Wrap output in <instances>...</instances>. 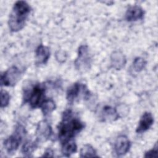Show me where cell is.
I'll list each match as a JSON object with an SVG mask.
<instances>
[{
    "label": "cell",
    "instance_id": "3957f363",
    "mask_svg": "<svg viewBox=\"0 0 158 158\" xmlns=\"http://www.w3.org/2000/svg\"><path fill=\"white\" fill-rule=\"evenodd\" d=\"M46 87L44 85L40 83L35 84L31 87L27 86L23 89L24 102H28L30 106L35 109L40 107L45 99Z\"/></svg>",
    "mask_w": 158,
    "mask_h": 158
},
{
    "label": "cell",
    "instance_id": "9c48e42d",
    "mask_svg": "<svg viewBox=\"0 0 158 158\" xmlns=\"http://www.w3.org/2000/svg\"><path fill=\"white\" fill-rule=\"evenodd\" d=\"M131 146V143L125 135L118 136L114 143V152L117 156H122L126 154Z\"/></svg>",
    "mask_w": 158,
    "mask_h": 158
},
{
    "label": "cell",
    "instance_id": "9a60e30c",
    "mask_svg": "<svg viewBox=\"0 0 158 158\" xmlns=\"http://www.w3.org/2000/svg\"><path fill=\"white\" fill-rule=\"evenodd\" d=\"M61 144V152L64 156L70 157L77 151V146L73 139L67 141Z\"/></svg>",
    "mask_w": 158,
    "mask_h": 158
},
{
    "label": "cell",
    "instance_id": "e0dca14e",
    "mask_svg": "<svg viewBox=\"0 0 158 158\" xmlns=\"http://www.w3.org/2000/svg\"><path fill=\"white\" fill-rule=\"evenodd\" d=\"M40 108L44 116L51 114L56 108L54 101L52 99H46L41 104Z\"/></svg>",
    "mask_w": 158,
    "mask_h": 158
},
{
    "label": "cell",
    "instance_id": "7402d4cb",
    "mask_svg": "<svg viewBox=\"0 0 158 158\" xmlns=\"http://www.w3.org/2000/svg\"><path fill=\"white\" fill-rule=\"evenodd\" d=\"M66 59V54H64V51H59L56 52V59L59 61L60 62L61 60H62L63 61L65 60V59Z\"/></svg>",
    "mask_w": 158,
    "mask_h": 158
},
{
    "label": "cell",
    "instance_id": "ffe728a7",
    "mask_svg": "<svg viewBox=\"0 0 158 158\" xmlns=\"http://www.w3.org/2000/svg\"><path fill=\"white\" fill-rule=\"evenodd\" d=\"M10 101V95L8 92L1 89V107L4 108L8 106Z\"/></svg>",
    "mask_w": 158,
    "mask_h": 158
},
{
    "label": "cell",
    "instance_id": "277c9868",
    "mask_svg": "<svg viewBox=\"0 0 158 158\" xmlns=\"http://www.w3.org/2000/svg\"><path fill=\"white\" fill-rule=\"evenodd\" d=\"M26 133V130L22 125L18 124L15 126L13 133L3 143L4 148L9 154H13L17 150Z\"/></svg>",
    "mask_w": 158,
    "mask_h": 158
},
{
    "label": "cell",
    "instance_id": "52a82bcc",
    "mask_svg": "<svg viewBox=\"0 0 158 158\" xmlns=\"http://www.w3.org/2000/svg\"><path fill=\"white\" fill-rule=\"evenodd\" d=\"M22 71L17 67L13 65L1 75V86H13L20 80L22 75Z\"/></svg>",
    "mask_w": 158,
    "mask_h": 158
},
{
    "label": "cell",
    "instance_id": "8fae6325",
    "mask_svg": "<svg viewBox=\"0 0 158 158\" xmlns=\"http://www.w3.org/2000/svg\"><path fill=\"white\" fill-rule=\"evenodd\" d=\"M154 123V117L151 112H145L140 118L138 126L136 129L137 133H142L148 130Z\"/></svg>",
    "mask_w": 158,
    "mask_h": 158
},
{
    "label": "cell",
    "instance_id": "d6986e66",
    "mask_svg": "<svg viewBox=\"0 0 158 158\" xmlns=\"http://www.w3.org/2000/svg\"><path fill=\"white\" fill-rule=\"evenodd\" d=\"M146 63L147 62L144 58L141 57H136L133 62V67L134 70L137 72H141L144 69Z\"/></svg>",
    "mask_w": 158,
    "mask_h": 158
},
{
    "label": "cell",
    "instance_id": "6da1fadb",
    "mask_svg": "<svg viewBox=\"0 0 158 158\" xmlns=\"http://www.w3.org/2000/svg\"><path fill=\"white\" fill-rule=\"evenodd\" d=\"M84 123L70 109L65 110L58 125V137L61 144L73 139L83 128Z\"/></svg>",
    "mask_w": 158,
    "mask_h": 158
},
{
    "label": "cell",
    "instance_id": "7c38bea8",
    "mask_svg": "<svg viewBox=\"0 0 158 158\" xmlns=\"http://www.w3.org/2000/svg\"><path fill=\"white\" fill-rule=\"evenodd\" d=\"M50 57L49 48L43 44H40L35 51V64L42 65L47 63Z\"/></svg>",
    "mask_w": 158,
    "mask_h": 158
},
{
    "label": "cell",
    "instance_id": "5b68a950",
    "mask_svg": "<svg viewBox=\"0 0 158 158\" xmlns=\"http://www.w3.org/2000/svg\"><path fill=\"white\" fill-rule=\"evenodd\" d=\"M92 58L87 45H81L78 49V56L74 62L77 70L85 72L90 69Z\"/></svg>",
    "mask_w": 158,
    "mask_h": 158
},
{
    "label": "cell",
    "instance_id": "44dd1931",
    "mask_svg": "<svg viewBox=\"0 0 158 158\" xmlns=\"http://www.w3.org/2000/svg\"><path fill=\"white\" fill-rule=\"evenodd\" d=\"M157 157V144L153 149L147 151L144 154V157Z\"/></svg>",
    "mask_w": 158,
    "mask_h": 158
},
{
    "label": "cell",
    "instance_id": "7a4b0ae2",
    "mask_svg": "<svg viewBox=\"0 0 158 158\" xmlns=\"http://www.w3.org/2000/svg\"><path fill=\"white\" fill-rule=\"evenodd\" d=\"M30 11L31 7L26 1H18L14 4L8 20L11 31H19L24 27Z\"/></svg>",
    "mask_w": 158,
    "mask_h": 158
},
{
    "label": "cell",
    "instance_id": "2e32d148",
    "mask_svg": "<svg viewBox=\"0 0 158 158\" xmlns=\"http://www.w3.org/2000/svg\"><path fill=\"white\" fill-rule=\"evenodd\" d=\"M40 143L36 140H28L26 141L22 147V153L25 156H30V155L35 151V150L39 146Z\"/></svg>",
    "mask_w": 158,
    "mask_h": 158
},
{
    "label": "cell",
    "instance_id": "4fadbf2b",
    "mask_svg": "<svg viewBox=\"0 0 158 158\" xmlns=\"http://www.w3.org/2000/svg\"><path fill=\"white\" fill-rule=\"evenodd\" d=\"M144 15V11L140 6H133L130 7L125 13V20L128 22H135L142 19Z\"/></svg>",
    "mask_w": 158,
    "mask_h": 158
},
{
    "label": "cell",
    "instance_id": "8992f818",
    "mask_svg": "<svg viewBox=\"0 0 158 158\" xmlns=\"http://www.w3.org/2000/svg\"><path fill=\"white\" fill-rule=\"evenodd\" d=\"M90 92L83 83L77 82L69 86L66 93V99L69 103L73 104L81 96L85 99L89 98Z\"/></svg>",
    "mask_w": 158,
    "mask_h": 158
},
{
    "label": "cell",
    "instance_id": "ba28073f",
    "mask_svg": "<svg viewBox=\"0 0 158 158\" xmlns=\"http://www.w3.org/2000/svg\"><path fill=\"white\" fill-rule=\"evenodd\" d=\"M52 134V128L47 121L42 120L38 123L36 130V139L40 143L49 139Z\"/></svg>",
    "mask_w": 158,
    "mask_h": 158
},
{
    "label": "cell",
    "instance_id": "603a6c76",
    "mask_svg": "<svg viewBox=\"0 0 158 158\" xmlns=\"http://www.w3.org/2000/svg\"><path fill=\"white\" fill-rule=\"evenodd\" d=\"M53 156H54V151L51 148L47 149L44 152L43 155L42 156V157H51Z\"/></svg>",
    "mask_w": 158,
    "mask_h": 158
},
{
    "label": "cell",
    "instance_id": "30bf717a",
    "mask_svg": "<svg viewBox=\"0 0 158 158\" xmlns=\"http://www.w3.org/2000/svg\"><path fill=\"white\" fill-rule=\"evenodd\" d=\"M99 117L102 122H112L119 118V114L115 107L105 106L101 110Z\"/></svg>",
    "mask_w": 158,
    "mask_h": 158
},
{
    "label": "cell",
    "instance_id": "5bb4252c",
    "mask_svg": "<svg viewBox=\"0 0 158 158\" xmlns=\"http://www.w3.org/2000/svg\"><path fill=\"white\" fill-rule=\"evenodd\" d=\"M126 64V58L124 54L119 51H114L110 56V64L116 70H120Z\"/></svg>",
    "mask_w": 158,
    "mask_h": 158
},
{
    "label": "cell",
    "instance_id": "ac0fdd59",
    "mask_svg": "<svg viewBox=\"0 0 158 158\" xmlns=\"http://www.w3.org/2000/svg\"><path fill=\"white\" fill-rule=\"evenodd\" d=\"M80 157H98L96 151L90 144H85L80 149Z\"/></svg>",
    "mask_w": 158,
    "mask_h": 158
}]
</instances>
